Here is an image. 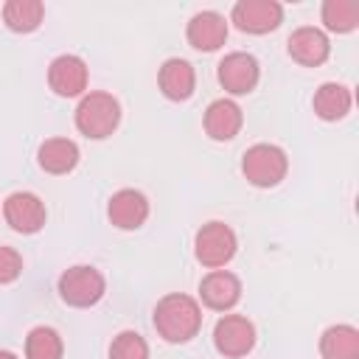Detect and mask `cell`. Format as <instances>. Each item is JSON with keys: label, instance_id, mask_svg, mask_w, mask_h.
<instances>
[{"label": "cell", "instance_id": "6da1fadb", "mask_svg": "<svg viewBox=\"0 0 359 359\" xmlns=\"http://www.w3.org/2000/svg\"><path fill=\"white\" fill-rule=\"evenodd\" d=\"M154 328L165 342H188L202 328V309L191 294H165L154 309Z\"/></svg>", "mask_w": 359, "mask_h": 359}, {"label": "cell", "instance_id": "7a4b0ae2", "mask_svg": "<svg viewBox=\"0 0 359 359\" xmlns=\"http://www.w3.org/2000/svg\"><path fill=\"white\" fill-rule=\"evenodd\" d=\"M121 104L109 93H87L76 107V126L93 140H104L118 129Z\"/></svg>", "mask_w": 359, "mask_h": 359}, {"label": "cell", "instance_id": "3957f363", "mask_svg": "<svg viewBox=\"0 0 359 359\" xmlns=\"http://www.w3.org/2000/svg\"><path fill=\"white\" fill-rule=\"evenodd\" d=\"M286 168H289L286 151L280 146H272V143H255V146H250L244 151V160H241V171H244L247 182H252L255 188H272V185H278L286 177Z\"/></svg>", "mask_w": 359, "mask_h": 359}, {"label": "cell", "instance_id": "277c9868", "mask_svg": "<svg viewBox=\"0 0 359 359\" xmlns=\"http://www.w3.org/2000/svg\"><path fill=\"white\" fill-rule=\"evenodd\" d=\"M104 289H107L104 275L95 266H87V264L70 266L59 278V294H62V300L67 306H76V309L95 306L104 297Z\"/></svg>", "mask_w": 359, "mask_h": 359}, {"label": "cell", "instance_id": "5b68a950", "mask_svg": "<svg viewBox=\"0 0 359 359\" xmlns=\"http://www.w3.org/2000/svg\"><path fill=\"white\" fill-rule=\"evenodd\" d=\"M236 233L224 224V222H208L199 227L196 238H194V252H196V261L210 266V269H219L224 266L233 255H236Z\"/></svg>", "mask_w": 359, "mask_h": 359}, {"label": "cell", "instance_id": "8992f818", "mask_svg": "<svg viewBox=\"0 0 359 359\" xmlns=\"http://www.w3.org/2000/svg\"><path fill=\"white\" fill-rule=\"evenodd\" d=\"M213 345L224 356H247L255 345V325L241 314H224L213 328Z\"/></svg>", "mask_w": 359, "mask_h": 359}, {"label": "cell", "instance_id": "52a82bcc", "mask_svg": "<svg viewBox=\"0 0 359 359\" xmlns=\"http://www.w3.org/2000/svg\"><path fill=\"white\" fill-rule=\"evenodd\" d=\"M230 17L244 34H269L280 25L283 8L275 0H238Z\"/></svg>", "mask_w": 359, "mask_h": 359}, {"label": "cell", "instance_id": "ba28073f", "mask_svg": "<svg viewBox=\"0 0 359 359\" xmlns=\"http://www.w3.org/2000/svg\"><path fill=\"white\" fill-rule=\"evenodd\" d=\"M258 76L261 70L252 53L233 50L219 62V84L233 95H247L250 90H255Z\"/></svg>", "mask_w": 359, "mask_h": 359}, {"label": "cell", "instance_id": "9c48e42d", "mask_svg": "<svg viewBox=\"0 0 359 359\" xmlns=\"http://www.w3.org/2000/svg\"><path fill=\"white\" fill-rule=\"evenodd\" d=\"M3 216L17 233H36L45 224V202L31 191H17L3 202Z\"/></svg>", "mask_w": 359, "mask_h": 359}, {"label": "cell", "instance_id": "30bf717a", "mask_svg": "<svg viewBox=\"0 0 359 359\" xmlns=\"http://www.w3.org/2000/svg\"><path fill=\"white\" fill-rule=\"evenodd\" d=\"M48 84L62 98L81 95L87 90V65H84V59H79L73 53L56 56L48 67Z\"/></svg>", "mask_w": 359, "mask_h": 359}, {"label": "cell", "instance_id": "8fae6325", "mask_svg": "<svg viewBox=\"0 0 359 359\" xmlns=\"http://www.w3.org/2000/svg\"><path fill=\"white\" fill-rule=\"evenodd\" d=\"M199 297L208 309H216V311H227L238 303L241 297V280L227 272V269H213L202 278L199 283Z\"/></svg>", "mask_w": 359, "mask_h": 359}, {"label": "cell", "instance_id": "7c38bea8", "mask_svg": "<svg viewBox=\"0 0 359 359\" xmlns=\"http://www.w3.org/2000/svg\"><path fill=\"white\" fill-rule=\"evenodd\" d=\"M107 216L121 230H137L149 219V199L135 188H123V191L112 194V199L107 205Z\"/></svg>", "mask_w": 359, "mask_h": 359}, {"label": "cell", "instance_id": "4fadbf2b", "mask_svg": "<svg viewBox=\"0 0 359 359\" xmlns=\"http://www.w3.org/2000/svg\"><path fill=\"white\" fill-rule=\"evenodd\" d=\"M185 36L196 50H219L227 39V22L219 11H196L188 20Z\"/></svg>", "mask_w": 359, "mask_h": 359}, {"label": "cell", "instance_id": "5bb4252c", "mask_svg": "<svg viewBox=\"0 0 359 359\" xmlns=\"http://www.w3.org/2000/svg\"><path fill=\"white\" fill-rule=\"evenodd\" d=\"M289 56L297 62V65H306V67H317L328 59L331 53V45H328V36L320 31V28H311V25H303L297 28L292 36H289Z\"/></svg>", "mask_w": 359, "mask_h": 359}, {"label": "cell", "instance_id": "9a60e30c", "mask_svg": "<svg viewBox=\"0 0 359 359\" xmlns=\"http://www.w3.org/2000/svg\"><path fill=\"white\" fill-rule=\"evenodd\" d=\"M241 123H244L241 107L236 101H230V98H216L205 109V132L213 140H233L238 135Z\"/></svg>", "mask_w": 359, "mask_h": 359}, {"label": "cell", "instance_id": "2e32d148", "mask_svg": "<svg viewBox=\"0 0 359 359\" xmlns=\"http://www.w3.org/2000/svg\"><path fill=\"white\" fill-rule=\"evenodd\" d=\"M157 84H160V90H163L165 98H171V101H185V98L194 95L196 73H194L191 62H185V59H168V62H163V67H160Z\"/></svg>", "mask_w": 359, "mask_h": 359}, {"label": "cell", "instance_id": "e0dca14e", "mask_svg": "<svg viewBox=\"0 0 359 359\" xmlns=\"http://www.w3.org/2000/svg\"><path fill=\"white\" fill-rule=\"evenodd\" d=\"M36 160H39L42 171H48V174H67L79 163V146L67 137H50L39 146Z\"/></svg>", "mask_w": 359, "mask_h": 359}, {"label": "cell", "instance_id": "ac0fdd59", "mask_svg": "<svg viewBox=\"0 0 359 359\" xmlns=\"http://www.w3.org/2000/svg\"><path fill=\"white\" fill-rule=\"evenodd\" d=\"M323 359H359V331L353 325H331L320 337Z\"/></svg>", "mask_w": 359, "mask_h": 359}, {"label": "cell", "instance_id": "d6986e66", "mask_svg": "<svg viewBox=\"0 0 359 359\" xmlns=\"http://www.w3.org/2000/svg\"><path fill=\"white\" fill-rule=\"evenodd\" d=\"M348 109H351V90L345 84L337 81L320 84V90L314 93V112L323 121H339L348 115Z\"/></svg>", "mask_w": 359, "mask_h": 359}, {"label": "cell", "instance_id": "ffe728a7", "mask_svg": "<svg viewBox=\"0 0 359 359\" xmlns=\"http://www.w3.org/2000/svg\"><path fill=\"white\" fill-rule=\"evenodd\" d=\"M45 6L39 0H8L3 6V22L17 34H31L39 28Z\"/></svg>", "mask_w": 359, "mask_h": 359}, {"label": "cell", "instance_id": "44dd1931", "mask_svg": "<svg viewBox=\"0 0 359 359\" xmlns=\"http://www.w3.org/2000/svg\"><path fill=\"white\" fill-rule=\"evenodd\" d=\"M62 337L48 325H36L25 337V359H62Z\"/></svg>", "mask_w": 359, "mask_h": 359}, {"label": "cell", "instance_id": "7402d4cb", "mask_svg": "<svg viewBox=\"0 0 359 359\" xmlns=\"http://www.w3.org/2000/svg\"><path fill=\"white\" fill-rule=\"evenodd\" d=\"M323 22L328 31L348 34L359 25V6L353 0H325L323 3Z\"/></svg>", "mask_w": 359, "mask_h": 359}, {"label": "cell", "instance_id": "603a6c76", "mask_svg": "<svg viewBox=\"0 0 359 359\" xmlns=\"http://www.w3.org/2000/svg\"><path fill=\"white\" fill-rule=\"evenodd\" d=\"M109 359H149V345L137 331H121L109 345Z\"/></svg>", "mask_w": 359, "mask_h": 359}, {"label": "cell", "instance_id": "cb8c5ba5", "mask_svg": "<svg viewBox=\"0 0 359 359\" xmlns=\"http://www.w3.org/2000/svg\"><path fill=\"white\" fill-rule=\"evenodd\" d=\"M22 272V255L14 247H0V286L17 280Z\"/></svg>", "mask_w": 359, "mask_h": 359}, {"label": "cell", "instance_id": "d4e9b609", "mask_svg": "<svg viewBox=\"0 0 359 359\" xmlns=\"http://www.w3.org/2000/svg\"><path fill=\"white\" fill-rule=\"evenodd\" d=\"M0 359H17V353H11V351H0Z\"/></svg>", "mask_w": 359, "mask_h": 359}]
</instances>
